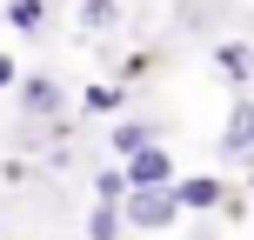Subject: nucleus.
<instances>
[{
	"label": "nucleus",
	"instance_id": "nucleus-1",
	"mask_svg": "<svg viewBox=\"0 0 254 240\" xmlns=\"http://www.w3.org/2000/svg\"><path fill=\"white\" fill-rule=\"evenodd\" d=\"M174 193H161V187H147V193H134V200H127V214H134V227H167V220H174Z\"/></svg>",
	"mask_w": 254,
	"mask_h": 240
},
{
	"label": "nucleus",
	"instance_id": "nucleus-2",
	"mask_svg": "<svg viewBox=\"0 0 254 240\" xmlns=\"http://www.w3.org/2000/svg\"><path fill=\"white\" fill-rule=\"evenodd\" d=\"M127 180H134V193H147V187H167V153H161V147L134 153V160H127Z\"/></svg>",
	"mask_w": 254,
	"mask_h": 240
},
{
	"label": "nucleus",
	"instance_id": "nucleus-3",
	"mask_svg": "<svg viewBox=\"0 0 254 240\" xmlns=\"http://www.w3.org/2000/svg\"><path fill=\"white\" fill-rule=\"evenodd\" d=\"M174 200H181V207H214V200H221V180H214V174H194V180L174 187Z\"/></svg>",
	"mask_w": 254,
	"mask_h": 240
},
{
	"label": "nucleus",
	"instance_id": "nucleus-4",
	"mask_svg": "<svg viewBox=\"0 0 254 240\" xmlns=\"http://www.w3.org/2000/svg\"><path fill=\"white\" fill-rule=\"evenodd\" d=\"M228 153H248L254 147V107H234V120H228V140H221Z\"/></svg>",
	"mask_w": 254,
	"mask_h": 240
},
{
	"label": "nucleus",
	"instance_id": "nucleus-5",
	"mask_svg": "<svg viewBox=\"0 0 254 240\" xmlns=\"http://www.w3.org/2000/svg\"><path fill=\"white\" fill-rule=\"evenodd\" d=\"M20 100H27V114H54V107H61V94H54V80H27Z\"/></svg>",
	"mask_w": 254,
	"mask_h": 240
},
{
	"label": "nucleus",
	"instance_id": "nucleus-6",
	"mask_svg": "<svg viewBox=\"0 0 254 240\" xmlns=\"http://www.w3.org/2000/svg\"><path fill=\"white\" fill-rule=\"evenodd\" d=\"M13 27H40V20H47V0H13Z\"/></svg>",
	"mask_w": 254,
	"mask_h": 240
},
{
	"label": "nucleus",
	"instance_id": "nucleus-7",
	"mask_svg": "<svg viewBox=\"0 0 254 240\" xmlns=\"http://www.w3.org/2000/svg\"><path fill=\"white\" fill-rule=\"evenodd\" d=\"M114 147L127 153V160H134V153H147V127H121V134H114Z\"/></svg>",
	"mask_w": 254,
	"mask_h": 240
},
{
	"label": "nucleus",
	"instance_id": "nucleus-8",
	"mask_svg": "<svg viewBox=\"0 0 254 240\" xmlns=\"http://www.w3.org/2000/svg\"><path fill=\"white\" fill-rule=\"evenodd\" d=\"M80 20H94V27H107V20H114V0H87V7H80Z\"/></svg>",
	"mask_w": 254,
	"mask_h": 240
},
{
	"label": "nucleus",
	"instance_id": "nucleus-9",
	"mask_svg": "<svg viewBox=\"0 0 254 240\" xmlns=\"http://www.w3.org/2000/svg\"><path fill=\"white\" fill-rule=\"evenodd\" d=\"M87 107H101V114H114V107H121V87H94V94H87Z\"/></svg>",
	"mask_w": 254,
	"mask_h": 240
},
{
	"label": "nucleus",
	"instance_id": "nucleus-10",
	"mask_svg": "<svg viewBox=\"0 0 254 240\" xmlns=\"http://www.w3.org/2000/svg\"><path fill=\"white\" fill-rule=\"evenodd\" d=\"M7 80H13V60H7V53H0V87H7Z\"/></svg>",
	"mask_w": 254,
	"mask_h": 240
}]
</instances>
